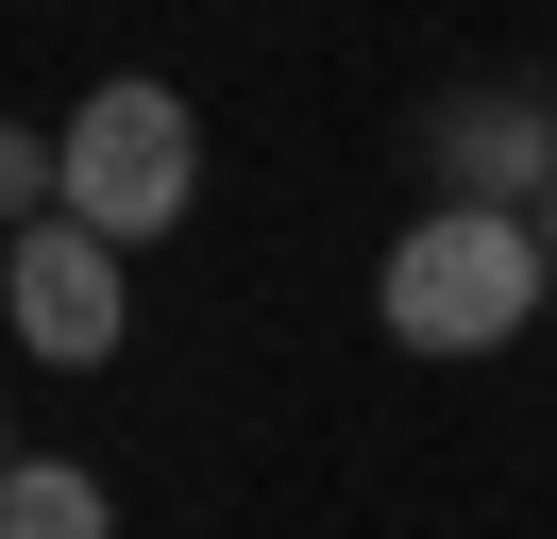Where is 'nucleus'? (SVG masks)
Instances as JSON below:
<instances>
[{"mask_svg": "<svg viewBox=\"0 0 557 539\" xmlns=\"http://www.w3.org/2000/svg\"><path fill=\"white\" fill-rule=\"evenodd\" d=\"M541 253H557V202H541Z\"/></svg>", "mask_w": 557, "mask_h": 539, "instance_id": "423d86ee", "label": "nucleus"}, {"mask_svg": "<svg viewBox=\"0 0 557 539\" xmlns=\"http://www.w3.org/2000/svg\"><path fill=\"white\" fill-rule=\"evenodd\" d=\"M541 287H557L541 220H490V202L406 220V253L372 270V303H388V337H406V354H490V337L541 321Z\"/></svg>", "mask_w": 557, "mask_h": 539, "instance_id": "f257e3e1", "label": "nucleus"}, {"mask_svg": "<svg viewBox=\"0 0 557 539\" xmlns=\"http://www.w3.org/2000/svg\"><path fill=\"white\" fill-rule=\"evenodd\" d=\"M0 539H119V505H102V472L17 455V472H0Z\"/></svg>", "mask_w": 557, "mask_h": 539, "instance_id": "39448f33", "label": "nucleus"}, {"mask_svg": "<svg viewBox=\"0 0 557 539\" xmlns=\"http://www.w3.org/2000/svg\"><path fill=\"white\" fill-rule=\"evenodd\" d=\"M51 135H69V220L119 236V253L170 236L186 202H203V118H186L170 85H102L85 118H51Z\"/></svg>", "mask_w": 557, "mask_h": 539, "instance_id": "f03ea898", "label": "nucleus"}, {"mask_svg": "<svg viewBox=\"0 0 557 539\" xmlns=\"http://www.w3.org/2000/svg\"><path fill=\"white\" fill-rule=\"evenodd\" d=\"M440 168H456V202H490V220H523V202H557V135L523 118V101H473V118L440 135Z\"/></svg>", "mask_w": 557, "mask_h": 539, "instance_id": "20e7f679", "label": "nucleus"}, {"mask_svg": "<svg viewBox=\"0 0 557 539\" xmlns=\"http://www.w3.org/2000/svg\"><path fill=\"white\" fill-rule=\"evenodd\" d=\"M0 303H17V337H35L51 371H102V354H119V321H136V287H119V236H85V220H17Z\"/></svg>", "mask_w": 557, "mask_h": 539, "instance_id": "7ed1b4c3", "label": "nucleus"}]
</instances>
